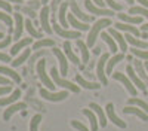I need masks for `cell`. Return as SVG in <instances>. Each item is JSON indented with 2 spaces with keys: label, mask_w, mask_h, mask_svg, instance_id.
I'll return each instance as SVG.
<instances>
[{
  "label": "cell",
  "mask_w": 148,
  "mask_h": 131,
  "mask_svg": "<svg viewBox=\"0 0 148 131\" xmlns=\"http://www.w3.org/2000/svg\"><path fill=\"white\" fill-rule=\"evenodd\" d=\"M111 24H113V22H111L110 18H102V19L96 21V22L93 24L92 28L89 30V36H88V46H89V48L95 45V40H96V37H98V34L101 33V30L105 28V27H110Z\"/></svg>",
  "instance_id": "obj_1"
},
{
  "label": "cell",
  "mask_w": 148,
  "mask_h": 131,
  "mask_svg": "<svg viewBox=\"0 0 148 131\" xmlns=\"http://www.w3.org/2000/svg\"><path fill=\"white\" fill-rule=\"evenodd\" d=\"M51 76H52L53 82L56 83V87L67 88V89H70V91H73V92H79V91H80L79 85H74V83H71L70 80H65V79L61 78V76L58 75V70H56L55 66H52V69H51Z\"/></svg>",
  "instance_id": "obj_2"
},
{
  "label": "cell",
  "mask_w": 148,
  "mask_h": 131,
  "mask_svg": "<svg viewBox=\"0 0 148 131\" xmlns=\"http://www.w3.org/2000/svg\"><path fill=\"white\" fill-rule=\"evenodd\" d=\"M45 67H46V61H45V60H40V61L37 63V67H36V69H37V75H39L42 83H43L47 89H53V88L56 87V83H53L51 79H49V76L46 75Z\"/></svg>",
  "instance_id": "obj_3"
},
{
  "label": "cell",
  "mask_w": 148,
  "mask_h": 131,
  "mask_svg": "<svg viewBox=\"0 0 148 131\" xmlns=\"http://www.w3.org/2000/svg\"><path fill=\"white\" fill-rule=\"evenodd\" d=\"M110 60V54H102L101 58H99V61H98V67H96V76L98 79L101 80L102 85H107L108 83V79H107V73H105V64L107 61Z\"/></svg>",
  "instance_id": "obj_4"
},
{
  "label": "cell",
  "mask_w": 148,
  "mask_h": 131,
  "mask_svg": "<svg viewBox=\"0 0 148 131\" xmlns=\"http://www.w3.org/2000/svg\"><path fill=\"white\" fill-rule=\"evenodd\" d=\"M113 79L120 80L123 85L126 87V89H127V92H129L130 95H136V87L133 85V82H132L125 73H121V71H116V73H113Z\"/></svg>",
  "instance_id": "obj_5"
},
{
  "label": "cell",
  "mask_w": 148,
  "mask_h": 131,
  "mask_svg": "<svg viewBox=\"0 0 148 131\" xmlns=\"http://www.w3.org/2000/svg\"><path fill=\"white\" fill-rule=\"evenodd\" d=\"M126 73H127V76H129V79L133 82V85L136 87L139 91H142V92H147V85L144 83V80L136 75V71H135V69L132 67V66H127L126 67Z\"/></svg>",
  "instance_id": "obj_6"
},
{
  "label": "cell",
  "mask_w": 148,
  "mask_h": 131,
  "mask_svg": "<svg viewBox=\"0 0 148 131\" xmlns=\"http://www.w3.org/2000/svg\"><path fill=\"white\" fill-rule=\"evenodd\" d=\"M40 97H43L45 100H49V101H62L68 97V94L65 91H61V92H49L47 89L42 88L40 89Z\"/></svg>",
  "instance_id": "obj_7"
},
{
  "label": "cell",
  "mask_w": 148,
  "mask_h": 131,
  "mask_svg": "<svg viewBox=\"0 0 148 131\" xmlns=\"http://www.w3.org/2000/svg\"><path fill=\"white\" fill-rule=\"evenodd\" d=\"M84 6H86V9H88L90 14H95V15H104V17L114 15L113 9H104V8H99V6H95L93 2H89V0H86V2H84Z\"/></svg>",
  "instance_id": "obj_8"
},
{
  "label": "cell",
  "mask_w": 148,
  "mask_h": 131,
  "mask_svg": "<svg viewBox=\"0 0 148 131\" xmlns=\"http://www.w3.org/2000/svg\"><path fill=\"white\" fill-rule=\"evenodd\" d=\"M105 110H107V116L111 119V122H113V124H116L119 128H126V127H127V124H126L125 121H121V119H120V118L116 115L113 103H108V104H107V107H105Z\"/></svg>",
  "instance_id": "obj_9"
},
{
  "label": "cell",
  "mask_w": 148,
  "mask_h": 131,
  "mask_svg": "<svg viewBox=\"0 0 148 131\" xmlns=\"http://www.w3.org/2000/svg\"><path fill=\"white\" fill-rule=\"evenodd\" d=\"M53 31L59 36V37H65V39H79V37H82L77 30L76 31H68L67 28H62L61 26H58V24H55V22H53Z\"/></svg>",
  "instance_id": "obj_10"
},
{
  "label": "cell",
  "mask_w": 148,
  "mask_h": 131,
  "mask_svg": "<svg viewBox=\"0 0 148 131\" xmlns=\"http://www.w3.org/2000/svg\"><path fill=\"white\" fill-rule=\"evenodd\" d=\"M24 109H27V104L25 103H14V104H10V106L6 107V110L3 113V119H5V121H9L14 113H16L19 110H24Z\"/></svg>",
  "instance_id": "obj_11"
},
{
  "label": "cell",
  "mask_w": 148,
  "mask_h": 131,
  "mask_svg": "<svg viewBox=\"0 0 148 131\" xmlns=\"http://www.w3.org/2000/svg\"><path fill=\"white\" fill-rule=\"evenodd\" d=\"M53 54L56 55V58H58V61H59V67H61V73H62L64 76L68 73V63H67V55L61 51V49H58V48H55L53 46Z\"/></svg>",
  "instance_id": "obj_12"
},
{
  "label": "cell",
  "mask_w": 148,
  "mask_h": 131,
  "mask_svg": "<svg viewBox=\"0 0 148 131\" xmlns=\"http://www.w3.org/2000/svg\"><path fill=\"white\" fill-rule=\"evenodd\" d=\"M25 27V21H24L21 14H15V31H14V39L18 42L21 40V36H22V28Z\"/></svg>",
  "instance_id": "obj_13"
},
{
  "label": "cell",
  "mask_w": 148,
  "mask_h": 131,
  "mask_svg": "<svg viewBox=\"0 0 148 131\" xmlns=\"http://www.w3.org/2000/svg\"><path fill=\"white\" fill-rule=\"evenodd\" d=\"M40 24H42V30L47 34H52V27L49 26V8H43L40 12Z\"/></svg>",
  "instance_id": "obj_14"
},
{
  "label": "cell",
  "mask_w": 148,
  "mask_h": 131,
  "mask_svg": "<svg viewBox=\"0 0 148 131\" xmlns=\"http://www.w3.org/2000/svg\"><path fill=\"white\" fill-rule=\"evenodd\" d=\"M89 109H90V110H93V112L96 113L98 121L101 122V127H102V128H104V127H107V116H105L104 110L101 109V106H99V104H96V103H90V104H89Z\"/></svg>",
  "instance_id": "obj_15"
},
{
  "label": "cell",
  "mask_w": 148,
  "mask_h": 131,
  "mask_svg": "<svg viewBox=\"0 0 148 131\" xmlns=\"http://www.w3.org/2000/svg\"><path fill=\"white\" fill-rule=\"evenodd\" d=\"M114 27H116L117 30H123V31H126V33H129V34L135 36V37H141V33H139V30H138L136 27H135V26H130V24L117 22V24H114Z\"/></svg>",
  "instance_id": "obj_16"
},
{
  "label": "cell",
  "mask_w": 148,
  "mask_h": 131,
  "mask_svg": "<svg viewBox=\"0 0 148 131\" xmlns=\"http://www.w3.org/2000/svg\"><path fill=\"white\" fill-rule=\"evenodd\" d=\"M123 112L127 113V115H136L138 118L142 119V121H148V113L144 112L142 109H138L136 106H126L125 109H123Z\"/></svg>",
  "instance_id": "obj_17"
},
{
  "label": "cell",
  "mask_w": 148,
  "mask_h": 131,
  "mask_svg": "<svg viewBox=\"0 0 148 131\" xmlns=\"http://www.w3.org/2000/svg\"><path fill=\"white\" fill-rule=\"evenodd\" d=\"M70 8H71V14H73V15H76V17H77V18H80V19H83L84 22L92 21V17L83 14V12L80 10V8L77 6V3L74 2V0H70Z\"/></svg>",
  "instance_id": "obj_18"
},
{
  "label": "cell",
  "mask_w": 148,
  "mask_h": 131,
  "mask_svg": "<svg viewBox=\"0 0 148 131\" xmlns=\"http://www.w3.org/2000/svg\"><path fill=\"white\" fill-rule=\"evenodd\" d=\"M111 36H113V37H114V40L119 43V46H120V49L123 51V52H126L127 51V40L125 39V36H121L117 30H114V28H110V31H108Z\"/></svg>",
  "instance_id": "obj_19"
},
{
  "label": "cell",
  "mask_w": 148,
  "mask_h": 131,
  "mask_svg": "<svg viewBox=\"0 0 148 131\" xmlns=\"http://www.w3.org/2000/svg\"><path fill=\"white\" fill-rule=\"evenodd\" d=\"M31 42H33V37H25V39H21V40H18L14 46H12V49H10V54L12 55H16L22 48H27L28 45H31Z\"/></svg>",
  "instance_id": "obj_20"
},
{
  "label": "cell",
  "mask_w": 148,
  "mask_h": 131,
  "mask_svg": "<svg viewBox=\"0 0 148 131\" xmlns=\"http://www.w3.org/2000/svg\"><path fill=\"white\" fill-rule=\"evenodd\" d=\"M125 37H126V40H127L133 48H139V49H147V48H148V42L139 40V39H136V37H135V36H132V34H126Z\"/></svg>",
  "instance_id": "obj_21"
},
{
  "label": "cell",
  "mask_w": 148,
  "mask_h": 131,
  "mask_svg": "<svg viewBox=\"0 0 148 131\" xmlns=\"http://www.w3.org/2000/svg\"><path fill=\"white\" fill-rule=\"evenodd\" d=\"M19 97H21V91H19V89H15L14 92L9 95V97L0 98V106H10V104H14Z\"/></svg>",
  "instance_id": "obj_22"
},
{
  "label": "cell",
  "mask_w": 148,
  "mask_h": 131,
  "mask_svg": "<svg viewBox=\"0 0 148 131\" xmlns=\"http://www.w3.org/2000/svg\"><path fill=\"white\" fill-rule=\"evenodd\" d=\"M123 60H125V54H116L113 58H110L107 61V73L113 75V73H111V71H113V67L117 66L120 61H123Z\"/></svg>",
  "instance_id": "obj_23"
},
{
  "label": "cell",
  "mask_w": 148,
  "mask_h": 131,
  "mask_svg": "<svg viewBox=\"0 0 148 131\" xmlns=\"http://www.w3.org/2000/svg\"><path fill=\"white\" fill-rule=\"evenodd\" d=\"M101 39L110 46V49H111V52L113 54H116L117 52V42L114 40V37H111V34L110 33H101Z\"/></svg>",
  "instance_id": "obj_24"
},
{
  "label": "cell",
  "mask_w": 148,
  "mask_h": 131,
  "mask_svg": "<svg viewBox=\"0 0 148 131\" xmlns=\"http://www.w3.org/2000/svg\"><path fill=\"white\" fill-rule=\"evenodd\" d=\"M68 22L71 24V27H74V28H76V30H89V26H88V24H86V22H80V21H77L76 19V17H74L73 14H70L68 17Z\"/></svg>",
  "instance_id": "obj_25"
},
{
  "label": "cell",
  "mask_w": 148,
  "mask_h": 131,
  "mask_svg": "<svg viewBox=\"0 0 148 131\" xmlns=\"http://www.w3.org/2000/svg\"><path fill=\"white\" fill-rule=\"evenodd\" d=\"M64 49H65V55H67V58L70 60V61L79 66V64H80V61H79L77 55L73 52V49H71V45H70V42H68V40H65V42H64Z\"/></svg>",
  "instance_id": "obj_26"
},
{
  "label": "cell",
  "mask_w": 148,
  "mask_h": 131,
  "mask_svg": "<svg viewBox=\"0 0 148 131\" xmlns=\"http://www.w3.org/2000/svg\"><path fill=\"white\" fill-rule=\"evenodd\" d=\"M77 48L82 52V58H83V63H89V46L88 43H84L83 40L77 39Z\"/></svg>",
  "instance_id": "obj_27"
},
{
  "label": "cell",
  "mask_w": 148,
  "mask_h": 131,
  "mask_svg": "<svg viewBox=\"0 0 148 131\" xmlns=\"http://www.w3.org/2000/svg\"><path fill=\"white\" fill-rule=\"evenodd\" d=\"M83 115H86L88 116V119H89V122H90V128H92V131H98V118L93 115V110H90V109H83Z\"/></svg>",
  "instance_id": "obj_28"
},
{
  "label": "cell",
  "mask_w": 148,
  "mask_h": 131,
  "mask_svg": "<svg viewBox=\"0 0 148 131\" xmlns=\"http://www.w3.org/2000/svg\"><path fill=\"white\" fill-rule=\"evenodd\" d=\"M119 18L121 21H125L127 24H141L142 22V17L139 15H129V14H119Z\"/></svg>",
  "instance_id": "obj_29"
},
{
  "label": "cell",
  "mask_w": 148,
  "mask_h": 131,
  "mask_svg": "<svg viewBox=\"0 0 148 131\" xmlns=\"http://www.w3.org/2000/svg\"><path fill=\"white\" fill-rule=\"evenodd\" d=\"M76 80H77L79 85H82V87H83V88H86V89H98V88H101L99 83H95V82H88V80H84L80 75H77V76H76Z\"/></svg>",
  "instance_id": "obj_30"
},
{
  "label": "cell",
  "mask_w": 148,
  "mask_h": 131,
  "mask_svg": "<svg viewBox=\"0 0 148 131\" xmlns=\"http://www.w3.org/2000/svg\"><path fill=\"white\" fill-rule=\"evenodd\" d=\"M0 73H3V75H6V76H9L10 79H14L16 83H19L21 82V76L16 73V71H14L12 69H9V67H5V66H0Z\"/></svg>",
  "instance_id": "obj_31"
},
{
  "label": "cell",
  "mask_w": 148,
  "mask_h": 131,
  "mask_svg": "<svg viewBox=\"0 0 148 131\" xmlns=\"http://www.w3.org/2000/svg\"><path fill=\"white\" fill-rule=\"evenodd\" d=\"M70 2V0H68ZM68 2L62 3L59 6V12H58V17H59V21H61V26L67 27V22H68V18L65 17V12H67V8H68Z\"/></svg>",
  "instance_id": "obj_32"
},
{
  "label": "cell",
  "mask_w": 148,
  "mask_h": 131,
  "mask_svg": "<svg viewBox=\"0 0 148 131\" xmlns=\"http://www.w3.org/2000/svg\"><path fill=\"white\" fill-rule=\"evenodd\" d=\"M30 54H31L30 48H27V49L24 51V52H22L19 57H16V58L14 60V61H12V66H14V67H18V66H21L24 61H27V60L30 58Z\"/></svg>",
  "instance_id": "obj_33"
},
{
  "label": "cell",
  "mask_w": 148,
  "mask_h": 131,
  "mask_svg": "<svg viewBox=\"0 0 148 131\" xmlns=\"http://www.w3.org/2000/svg\"><path fill=\"white\" fill-rule=\"evenodd\" d=\"M133 64H135V71L138 73V76L145 82V83H148V75L145 73V70H144V66H142V63L141 61H133Z\"/></svg>",
  "instance_id": "obj_34"
},
{
  "label": "cell",
  "mask_w": 148,
  "mask_h": 131,
  "mask_svg": "<svg viewBox=\"0 0 148 131\" xmlns=\"http://www.w3.org/2000/svg\"><path fill=\"white\" fill-rule=\"evenodd\" d=\"M49 46H55V42L52 39H40L39 42H36L33 45V49L39 51L40 48H49Z\"/></svg>",
  "instance_id": "obj_35"
},
{
  "label": "cell",
  "mask_w": 148,
  "mask_h": 131,
  "mask_svg": "<svg viewBox=\"0 0 148 131\" xmlns=\"http://www.w3.org/2000/svg\"><path fill=\"white\" fill-rule=\"evenodd\" d=\"M25 28H27V31L30 33V37H37V39H42V33L40 31H37L36 28H34V26H33V22L30 21V19H27L25 21Z\"/></svg>",
  "instance_id": "obj_36"
},
{
  "label": "cell",
  "mask_w": 148,
  "mask_h": 131,
  "mask_svg": "<svg viewBox=\"0 0 148 131\" xmlns=\"http://www.w3.org/2000/svg\"><path fill=\"white\" fill-rule=\"evenodd\" d=\"M127 106H138L144 112L148 113V104L144 101V100H139V98H129L127 100Z\"/></svg>",
  "instance_id": "obj_37"
},
{
  "label": "cell",
  "mask_w": 148,
  "mask_h": 131,
  "mask_svg": "<svg viewBox=\"0 0 148 131\" xmlns=\"http://www.w3.org/2000/svg\"><path fill=\"white\" fill-rule=\"evenodd\" d=\"M42 121V115H34L30 121V131H39V124Z\"/></svg>",
  "instance_id": "obj_38"
},
{
  "label": "cell",
  "mask_w": 148,
  "mask_h": 131,
  "mask_svg": "<svg viewBox=\"0 0 148 131\" xmlns=\"http://www.w3.org/2000/svg\"><path fill=\"white\" fill-rule=\"evenodd\" d=\"M129 14H141L142 17H145V18H148V9L147 8H141V6H132L130 9H129Z\"/></svg>",
  "instance_id": "obj_39"
},
{
  "label": "cell",
  "mask_w": 148,
  "mask_h": 131,
  "mask_svg": "<svg viewBox=\"0 0 148 131\" xmlns=\"http://www.w3.org/2000/svg\"><path fill=\"white\" fill-rule=\"evenodd\" d=\"M130 52L138 57V58H142V60H148V51H144V49H139V48H132Z\"/></svg>",
  "instance_id": "obj_40"
},
{
  "label": "cell",
  "mask_w": 148,
  "mask_h": 131,
  "mask_svg": "<svg viewBox=\"0 0 148 131\" xmlns=\"http://www.w3.org/2000/svg\"><path fill=\"white\" fill-rule=\"evenodd\" d=\"M0 21H3L6 26L9 27V30L12 31V27H14V21H12V18H10L8 14H5V12H0Z\"/></svg>",
  "instance_id": "obj_41"
},
{
  "label": "cell",
  "mask_w": 148,
  "mask_h": 131,
  "mask_svg": "<svg viewBox=\"0 0 148 131\" xmlns=\"http://www.w3.org/2000/svg\"><path fill=\"white\" fill-rule=\"evenodd\" d=\"M104 2L110 6V9H113V10H121V9H123V6H121L120 3L114 2V0H104Z\"/></svg>",
  "instance_id": "obj_42"
},
{
  "label": "cell",
  "mask_w": 148,
  "mask_h": 131,
  "mask_svg": "<svg viewBox=\"0 0 148 131\" xmlns=\"http://www.w3.org/2000/svg\"><path fill=\"white\" fill-rule=\"evenodd\" d=\"M71 125L76 128V130H79V131H89V128L86 127V125H83L82 122H79V121H71Z\"/></svg>",
  "instance_id": "obj_43"
},
{
  "label": "cell",
  "mask_w": 148,
  "mask_h": 131,
  "mask_svg": "<svg viewBox=\"0 0 148 131\" xmlns=\"http://www.w3.org/2000/svg\"><path fill=\"white\" fill-rule=\"evenodd\" d=\"M42 55H46V51H42V52H37L36 55H33V57L30 58V61H28V63H30V69H33V66H34V61H36L37 58H40Z\"/></svg>",
  "instance_id": "obj_44"
},
{
  "label": "cell",
  "mask_w": 148,
  "mask_h": 131,
  "mask_svg": "<svg viewBox=\"0 0 148 131\" xmlns=\"http://www.w3.org/2000/svg\"><path fill=\"white\" fill-rule=\"evenodd\" d=\"M10 40H12V37H10V36H6L5 39H2V40H0V49H3V48H6V46L10 43Z\"/></svg>",
  "instance_id": "obj_45"
},
{
  "label": "cell",
  "mask_w": 148,
  "mask_h": 131,
  "mask_svg": "<svg viewBox=\"0 0 148 131\" xmlns=\"http://www.w3.org/2000/svg\"><path fill=\"white\" fill-rule=\"evenodd\" d=\"M0 8L5 9L6 12H10L12 10V6L9 5V2H6V0H0Z\"/></svg>",
  "instance_id": "obj_46"
},
{
  "label": "cell",
  "mask_w": 148,
  "mask_h": 131,
  "mask_svg": "<svg viewBox=\"0 0 148 131\" xmlns=\"http://www.w3.org/2000/svg\"><path fill=\"white\" fill-rule=\"evenodd\" d=\"M0 61H12V60H10V57L8 55V54H3V52H0Z\"/></svg>",
  "instance_id": "obj_47"
},
{
  "label": "cell",
  "mask_w": 148,
  "mask_h": 131,
  "mask_svg": "<svg viewBox=\"0 0 148 131\" xmlns=\"http://www.w3.org/2000/svg\"><path fill=\"white\" fill-rule=\"evenodd\" d=\"M9 91H10V87H9V85L2 87V88H0V95H5V94H8Z\"/></svg>",
  "instance_id": "obj_48"
},
{
  "label": "cell",
  "mask_w": 148,
  "mask_h": 131,
  "mask_svg": "<svg viewBox=\"0 0 148 131\" xmlns=\"http://www.w3.org/2000/svg\"><path fill=\"white\" fill-rule=\"evenodd\" d=\"M0 85H5L6 87V85H10V83H9V80L5 76H0Z\"/></svg>",
  "instance_id": "obj_49"
},
{
  "label": "cell",
  "mask_w": 148,
  "mask_h": 131,
  "mask_svg": "<svg viewBox=\"0 0 148 131\" xmlns=\"http://www.w3.org/2000/svg\"><path fill=\"white\" fill-rule=\"evenodd\" d=\"M93 3H96L99 8H104V5H105V2L104 0H93Z\"/></svg>",
  "instance_id": "obj_50"
},
{
  "label": "cell",
  "mask_w": 148,
  "mask_h": 131,
  "mask_svg": "<svg viewBox=\"0 0 148 131\" xmlns=\"http://www.w3.org/2000/svg\"><path fill=\"white\" fill-rule=\"evenodd\" d=\"M136 2H139L142 5V8H147L148 9V0H136Z\"/></svg>",
  "instance_id": "obj_51"
},
{
  "label": "cell",
  "mask_w": 148,
  "mask_h": 131,
  "mask_svg": "<svg viewBox=\"0 0 148 131\" xmlns=\"http://www.w3.org/2000/svg\"><path fill=\"white\" fill-rule=\"evenodd\" d=\"M24 12H27V14L30 15V18H34V17H36V14H34L31 9H24Z\"/></svg>",
  "instance_id": "obj_52"
},
{
  "label": "cell",
  "mask_w": 148,
  "mask_h": 131,
  "mask_svg": "<svg viewBox=\"0 0 148 131\" xmlns=\"http://www.w3.org/2000/svg\"><path fill=\"white\" fill-rule=\"evenodd\" d=\"M141 30H142V31H148V22L144 24V26H141Z\"/></svg>",
  "instance_id": "obj_53"
},
{
  "label": "cell",
  "mask_w": 148,
  "mask_h": 131,
  "mask_svg": "<svg viewBox=\"0 0 148 131\" xmlns=\"http://www.w3.org/2000/svg\"><path fill=\"white\" fill-rule=\"evenodd\" d=\"M141 37L147 39V37H148V33H147V31H142V34H141Z\"/></svg>",
  "instance_id": "obj_54"
},
{
  "label": "cell",
  "mask_w": 148,
  "mask_h": 131,
  "mask_svg": "<svg viewBox=\"0 0 148 131\" xmlns=\"http://www.w3.org/2000/svg\"><path fill=\"white\" fill-rule=\"evenodd\" d=\"M8 2H15V3H21L22 0H8Z\"/></svg>",
  "instance_id": "obj_55"
},
{
  "label": "cell",
  "mask_w": 148,
  "mask_h": 131,
  "mask_svg": "<svg viewBox=\"0 0 148 131\" xmlns=\"http://www.w3.org/2000/svg\"><path fill=\"white\" fill-rule=\"evenodd\" d=\"M126 2H127L129 5H133V3H135V2H133V0H126Z\"/></svg>",
  "instance_id": "obj_56"
},
{
  "label": "cell",
  "mask_w": 148,
  "mask_h": 131,
  "mask_svg": "<svg viewBox=\"0 0 148 131\" xmlns=\"http://www.w3.org/2000/svg\"><path fill=\"white\" fill-rule=\"evenodd\" d=\"M145 70L148 71V61H145Z\"/></svg>",
  "instance_id": "obj_57"
},
{
  "label": "cell",
  "mask_w": 148,
  "mask_h": 131,
  "mask_svg": "<svg viewBox=\"0 0 148 131\" xmlns=\"http://www.w3.org/2000/svg\"><path fill=\"white\" fill-rule=\"evenodd\" d=\"M47 2H49V0H42V5H46Z\"/></svg>",
  "instance_id": "obj_58"
},
{
  "label": "cell",
  "mask_w": 148,
  "mask_h": 131,
  "mask_svg": "<svg viewBox=\"0 0 148 131\" xmlns=\"http://www.w3.org/2000/svg\"><path fill=\"white\" fill-rule=\"evenodd\" d=\"M2 37H5V36H3V33H0V39H2Z\"/></svg>",
  "instance_id": "obj_59"
}]
</instances>
